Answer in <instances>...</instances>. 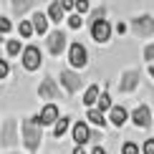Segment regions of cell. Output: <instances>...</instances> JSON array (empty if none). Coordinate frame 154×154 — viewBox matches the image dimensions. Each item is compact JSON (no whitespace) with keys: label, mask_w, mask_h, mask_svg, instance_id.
I'll use <instances>...</instances> for the list:
<instances>
[{"label":"cell","mask_w":154,"mask_h":154,"mask_svg":"<svg viewBox=\"0 0 154 154\" xmlns=\"http://www.w3.org/2000/svg\"><path fill=\"white\" fill-rule=\"evenodd\" d=\"M20 129H23V144L28 146L30 152H35L38 144H41V126H38L33 119H25Z\"/></svg>","instance_id":"obj_1"},{"label":"cell","mask_w":154,"mask_h":154,"mask_svg":"<svg viewBox=\"0 0 154 154\" xmlns=\"http://www.w3.org/2000/svg\"><path fill=\"white\" fill-rule=\"evenodd\" d=\"M68 61H71L73 68H83L88 63V53L86 48L81 46V43H71V48H68Z\"/></svg>","instance_id":"obj_2"},{"label":"cell","mask_w":154,"mask_h":154,"mask_svg":"<svg viewBox=\"0 0 154 154\" xmlns=\"http://www.w3.org/2000/svg\"><path fill=\"white\" fill-rule=\"evenodd\" d=\"M91 38L96 43H106L109 38H111V25L106 23V18H104V20H94L91 23Z\"/></svg>","instance_id":"obj_3"},{"label":"cell","mask_w":154,"mask_h":154,"mask_svg":"<svg viewBox=\"0 0 154 154\" xmlns=\"http://www.w3.org/2000/svg\"><path fill=\"white\" fill-rule=\"evenodd\" d=\"M41 48L38 46H28V48H23V66L28 68V71H35L38 66H41Z\"/></svg>","instance_id":"obj_4"},{"label":"cell","mask_w":154,"mask_h":154,"mask_svg":"<svg viewBox=\"0 0 154 154\" xmlns=\"http://www.w3.org/2000/svg\"><path fill=\"white\" fill-rule=\"evenodd\" d=\"M33 121H35L38 126L56 124V121H58V106H56V104H46V106H43V111L38 114V116H33Z\"/></svg>","instance_id":"obj_5"},{"label":"cell","mask_w":154,"mask_h":154,"mask_svg":"<svg viewBox=\"0 0 154 154\" xmlns=\"http://www.w3.org/2000/svg\"><path fill=\"white\" fill-rule=\"evenodd\" d=\"M131 121L134 126H139V129H146V126H152V114H149V106H137L131 114Z\"/></svg>","instance_id":"obj_6"},{"label":"cell","mask_w":154,"mask_h":154,"mask_svg":"<svg viewBox=\"0 0 154 154\" xmlns=\"http://www.w3.org/2000/svg\"><path fill=\"white\" fill-rule=\"evenodd\" d=\"M61 83H63V88H66L68 94H76L83 81H81V76L73 73V71H61Z\"/></svg>","instance_id":"obj_7"},{"label":"cell","mask_w":154,"mask_h":154,"mask_svg":"<svg viewBox=\"0 0 154 154\" xmlns=\"http://www.w3.org/2000/svg\"><path fill=\"white\" fill-rule=\"evenodd\" d=\"M63 48H66V35H63L61 30H53V33L48 35V51L53 56H61Z\"/></svg>","instance_id":"obj_8"},{"label":"cell","mask_w":154,"mask_h":154,"mask_svg":"<svg viewBox=\"0 0 154 154\" xmlns=\"http://www.w3.org/2000/svg\"><path fill=\"white\" fill-rule=\"evenodd\" d=\"M58 83H56L53 79H43V83L38 86V96L41 99H58Z\"/></svg>","instance_id":"obj_9"},{"label":"cell","mask_w":154,"mask_h":154,"mask_svg":"<svg viewBox=\"0 0 154 154\" xmlns=\"http://www.w3.org/2000/svg\"><path fill=\"white\" fill-rule=\"evenodd\" d=\"M134 30H137L139 35H149V33H154V20H152L149 15L134 18Z\"/></svg>","instance_id":"obj_10"},{"label":"cell","mask_w":154,"mask_h":154,"mask_svg":"<svg viewBox=\"0 0 154 154\" xmlns=\"http://www.w3.org/2000/svg\"><path fill=\"white\" fill-rule=\"evenodd\" d=\"M88 139H91V131H88V126L83 124V121L73 124V142H76V146H83Z\"/></svg>","instance_id":"obj_11"},{"label":"cell","mask_w":154,"mask_h":154,"mask_svg":"<svg viewBox=\"0 0 154 154\" xmlns=\"http://www.w3.org/2000/svg\"><path fill=\"white\" fill-rule=\"evenodd\" d=\"M137 83H139V71H126L124 76H121L119 88H121V91H134Z\"/></svg>","instance_id":"obj_12"},{"label":"cell","mask_w":154,"mask_h":154,"mask_svg":"<svg viewBox=\"0 0 154 154\" xmlns=\"http://www.w3.org/2000/svg\"><path fill=\"white\" fill-rule=\"evenodd\" d=\"M3 144H5V146L18 144V137H15V121H13V119L3 124Z\"/></svg>","instance_id":"obj_13"},{"label":"cell","mask_w":154,"mask_h":154,"mask_svg":"<svg viewBox=\"0 0 154 154\" xmlns=\"http://www.w3.org/2000/svg\"><path fill=\"white\" fill-rule=\"evenodd\" d=\"M109 119H111V124H114V126H124V121L129 119V111H126L124 106H114V109H111V114H109Z\"/></svg>","instance_id":"obj_14"},{"label":"cell","mask_w":154,"mask_h":154,"mask_svg":"<svg viewBox=\"0 0 154 154\" xmlns=\"http://www.w3.org/2000/svg\"><path fill=\"white\" fill-rule=\"evenodd\" d=\"M30 23H33V30L41 33V35L48 30V15H46V13H33V20H30Z\"/></svg>","instance_id":"obj_15"},{"label":"cell","mask_w":154,"mask_h":154,"mask_svg":"<svg viewBox=\"0 0 154 154\" xmlns=\"http://www.w3.org/2000/svg\"><path fill=\"white\" fill-rule=\"evenodd\" d=\"M48 18L53 23H61L63 20V5H61V0H56V3L48 5Z\"/></svg>","instance_id":"obj_16"},{"label":"cell","mask_w":154,"mask_h":154,"mask_svg":"<svg viewBox=\"0 0 154 154\" xmlns=\"http://www.w3.org/2000/svg\"><path fill=\"white\" fill-rule=\"evenodd\" d=\"M10 3H13V13L15 15H23V13H28L35 5V0H10Z\"/></svg>","instance_id":"obj_17"},{"label":"cell","mask_w":154,"mask_h":154,"mask_svg":"<svg viewBox=\"0 0 154 154\" xmlns=\"http://www.w3.org/2000/svg\"><path fill=\"white\" fill-rule=\"evenodd\" d=\"M99 86H88L86 88V94H83V104H86V106H94L96 104V101H99Z\"/></svg>","instance_id":"obj_18"},{"label":"cell","mask_w":154,"mask_h":154,"mask_svg":"<svg viewBox=\"0 0 154 154\" xmlns=\"http://www.w3.org/2000/svg\"><path fill=\"white\" fill-rule=\"evenodd\" d=\"M88 121L96 126H104L106 119H104V111H99V109H88Z\"/></svg>","instance_id":"obj_19"},{"label":"cell","mask_w":154,"mask_h":154,"mask_svg":"<svg viewBox=\"0 0 154 154\" xmlns=\"http://www.w3.org/2000/svg\"><path fill=\"white\" fill-rule=\"evenodd\" d=\"M96 104H99V111H111V109H114L111 106V96H109V94H101Z\"/></svg>","instance_id":"obj_20"},{"label":"cell","mask_w":154,"mask_h":154,"mask_svg":"<svg viewBox=\"0 0 154 154\" xmlns=\"http://www.w3.org/2000/svg\"><path fill=\"white\" fill-rule=\"evenodd\" d=\"M68 124H71V121H68L66 116L58 119V121H56V126H53V134H56V137H63V134H66V129H68Z\"/></svg>","instance_id":"obj_21"},{"label":"cell","mask_w":154,"mask_h":154,"mask_svg":"<svg viewBox=\"0 0 154 154\" xmlns=\"http://www.w3.org/2000/svg\"><path fill=\"white\" fill-rule=\"evenodd\" d=\"M5 51H8V56H18V53L23 51V46H20V41H15V38H13V41H8Z\"/></svg>","instance_id":"obj_22"},{"label":"cell","mask_w":154,"mask_h":154,"mask_svg":"<svg viewBox=\"0 0 154 154\" xmlns=\"http://www.w3.org/2000/svg\"><path fill=\"white\" fill-rule=\"evenodd\" d=\"M18 30H20L23 38H30V35H33V23H30V20H23L20 25H18Z\"/></svg>","instance_id":"obj_23"},{"label":"cell","mask_w":154,"mask_h":154,"mask_svg":"<svg viewBox=\"0 0 154 154\" xmlns=\"http://www.w3.org/2000/svg\"><path fill=\"white\" fill-rule=\"evenodd\" d=\"M68 25H71V28H73V30H79V28H81V25H83V18L79 15V13H76V15H71V18H68Z\"/></svg>","instance_id":"obj_24"},{"label":"cell","mask_w":154,"mask_h":154,"mask_svg":"<svg viewBox=\"0 0 154 154\" xmlns=\"http://www.w3.org/2000/svg\"><path fill=\"white\" fill-rule=\"evenodd\" d=\"M121 154H139V146L134 142H126L124 146H121Z\"/></svg>","instance_id":"obj_25"},{"label":"cell","mask_w":154,"mask_h":154,"mask_svg":"<svg viewBox=\"0 0 154 154\" xmlns=\"http://www.w3.org/2000/svg\"><path fill=\"white\" fill-rule=\"evenodd\" d=\"M76 13H79V15L88 13V0H76Z\"/></svg>","instance_id":"obj_26"},{"label":"cell","mask_w":154,"mask_h":154,"mask_svg":"<svg viewBox=\"0 0 154 154\" xmlns=\"http://www.w3.org/2000/svg\"><path fill=\"white\" fill-rule=\"evenodd\" d=\"M10 28H13V25H10V20H8V18H0V33H8Z\"/></svg>","instance_id":"obj_27"},{"label":"cell","mask_w":154,"mask_h":154,"mask_svg":"<svg viewBox=\"0 0 154 154\" xmlns=\"http://www.w3.org/2000/svg\"><path fill=\"white\" fill-rule=\"evenodd\" d=\"M144 58H146V61H154V43L144 48Z\"/></svg>","instance_id":"obj_28"},{"label":"cell","mask_w":154,"mask_h":154,"mask_svg":"<svg viewBox=\"0 0 154 154\" xmlns=\"http://www.w3.org/2000/svg\"><path fill=\"white\" fill-rule=\"evenodd\" d=\"M144 154H154V139H146L144 142Z\"/></svg>","instance_id":"obj_29"},{"label":"cell","mask_w":154,"mask_h":154,"mask_svg":"<svg viewBox=\"0 0 154 154\" xmlns=\"http://www.w3.org/2000/svg\"><path fill=\"white\" fill-rule=\"evenodd\" d=\"M8 71H10V68H8V63L0 58V79H5V76H8Z\"/></svg>","instance_id":"obj_30"},{"label":"cell","mask_w":154,"mask_h":154,"mask_svg":"<svg viewBox=\"0 0 154 154\" xmlns=\"http://www.w3.org/2000/svg\"><path fill=\"white\" fill-rule=\"evenodd\" d=\"M61 5H63V10H71V8H76V0H61Z\"/></svg>","instance_id":"obj_31"},{"label":"cell","mask_w":154,"mask_h":154,"mask_svg":"<svg viewBox=\"0 0 154 154\" xmlns=\"http://www.w3.org/2000/svg\"><path fill=\"white\" fill-rule=\"evenodd\" d=\"M91 154H106V149H104V146H94Z\"/></svg>","instance_id":"obj_32"},{"label":"cell","mask_w":154,"mask_h":154,"mask_svg":"<svg viewBox=\"0 0 154 154\" xmlns=\"http://www.w3.org/2000/svg\"><path fill=\"white\" fill-rule=\"evenodd\" d=\"M73 154H83V146H76V149H73Z\"/></svg>","instance_id":"obj_33"},{"label":"cell","mask_w":154,"mask_h":154,"mask_svg":"<svg viewBox=\"0 0 154 154\" xmlns=\"http://www.w3.org/2000/svg\"><path fill=\"white\" fill-rule=\"evenodd\" d=\"M149 73H152V79H154V66H152V68H149Z\"/></svg>","instance_id":"obj_34"}]
</instances>
